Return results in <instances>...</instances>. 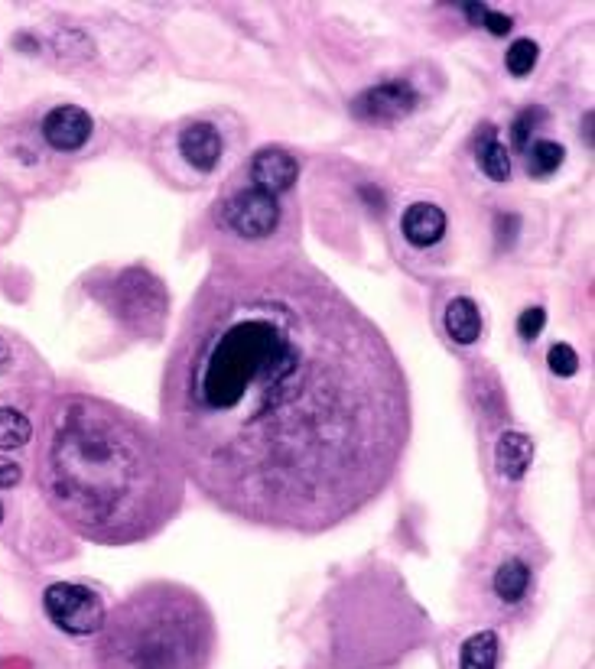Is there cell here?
Masks as SVG:
<instances>
[{
	"mask_svg": "<svg viewBox=\"0 0 595 669\" xmlns=\"http://www.w3.org/2000/svg\"><path fill=\"white\" fill-rule=\"evenodd\" d=\"M160 436L186 484L248 527L322 536L404 465V361L306 257H218L179 322Z\"/></svg>",
	"mask_w": 595,
	"mask_h": 669,
	"instance_id": "cell-1",
	"label": "cell"
},
{
	"mask_svg": "<svg viewBox=\"0 0 595 669\" xmlns=\"http://www.w3.org/2000/svg\"><path fill=\"white\" fill-rule=\"evenodd\" d=\"M40 484L56 517L98 546L147 543L186 504V475L160 426L95 393H62L49 406Z\"/></svg>",
	"mask_w": 595,
	"mask_h": 669,
	"instance_id": "cell-2",
	"label": "cell"
},
{
	"mask_svg": "<svg viewBox=\"0 0 595 669\" xmlns=\"http://www.w3.org/2000/svg\"><path fill=\"white\" fill-rule=\"evenodd\" d=\"M218 624L196 588L147 582L105 614L98 631V669H209Z\"/></svg>",
	"mask_w": 595,
	"mask_h": 669,
	"instance_id": "cell-3",
	"label": "cell"
},
{
	"mask_svg": "<svg viewBox=\"0 0 595 669\" xmlns=\"http://www.w3.org/2000/svg\"><path fill=\"white\" fill-rule=\"evenodd\" d=\"M316 657L329 669H391L430 634V618L394 569L348 575L319 605Z\"/></svg>",
	"mask_w": 595,
	"mask_h": 669,
	"instance_id": "cell-4",
	"label": "cell"
},
{
	"mask_svg": "<svg viewBox=\"0 0 595 669\" xmlns=\"http://www.w3.org/2000/svg\"><path fill=\"white\" fill-rule=\"evenodd\" d=\"M88 293L137 338H160L170 319V293L147 267H121L108 280L88 286Z\"/></svg>",
	"mask_w": 595,
	"mask_h": 669,
	"instance_id": "cell-5",
	"label": "cell"
},
{
	"mask_svg": "<svg viewBox=\"0 0 595 669\" xmlns=\"http://www.w3.org/2000/svg\"><path fill=\"white\" fill-rule=\"evenodd\" d=\"M43 608H46V618L69 637L98 634L108 614L98 592H92V588L85 585H72V582L49 585L43 595Z\"/></svg>",
	"mask_w": 595,
	"mask_h": 669,
	"instance_id": "cell-6",
	"label": "cell"
},
{
	"mask_svg": "<svg viewBox=\"0 0 595 669\" xmlns=\"http://www.w3.org/2000/svg\"><path fill=\"white\" fill-rule=\"evenodd\" d=\"M222 221L248 241L267 238V234H274L277 221H280L277 195H270L264 189H254V186L241 189V192L231 195V199L222 202Z\"/></svg>",
	"mask_w": 595,
	"mask_h": 669,
	"instance_id": "cell-7",
	"label": "cell"
},
{
	"mask_svg": "<svg viewBox=\"0 0 595 669\" xmlns=\"http://www.w3.org/2000/svg\"><path fill=\"white\" fill-rule=\"evenodd\" d=\"M417 101H420V95L413 91L410 82H384V85L361 91V95L352 101V114L358 121H368V124L404 121V117L413 114V108H417Z\"/></svg>",
	"mask_w": 595,
	"mask_h": 669,
	"instance_id": "cell-8",
	"label": "cell"
},
{
	"mask_svg": "<svg viewBox=\"0 0 595 669\" xmlns=\"http://www.w3.org/2000/svg\"><path fill=\"white\" fill-rule=\"evenodd\" d=\"M92 114L79 104H59L43 117V137L53 150L59 153H75L82 150L88 137H92Z\"/></svg>",
	"mask_w": 595,
	"mask_h": 669,
	"instance_id": "cell-9",
	"label": "cell"
},
{
	"mask_svg": "<svg viewBox=\"0 0 595 669\" xmlns=\"http://www.w3.org/2000/svg\"><path fill=\"white\" fill-rule=\"evenodd\" d=\"M530 585H534V566L517 553L501 556L495 562V569H491L488 588H491V598H495L501 608L524 605L530 595Z\"/></svg>",
	"mask_w": 595,
	"mask_h": 669,
	"instance_id": "cell-10",
	"label": "cell"
},
{
	"mask_svg": "<svg viewBox=\"0 0 595 669\" xmlns=\"http://www.w3.org/2000/svg\"><path fill=\"white\" fill-rule=\"evenodd\" d=\"M296 179H300V163H296V156L280 150V147H267L261 150L251 160V182L254 189H264L270 195H280L296 186Z\"/></svg>",
	"mask_w": 595,
	"mask_h": 669,
	"instance_id": "cell-11",
	"label": "cell"
},
{
	"mask_svg": "<svg viewBox=\"0 0 595 669\" xmlns=\"http://www.w3.org/2000/svg\"><path fill=\"white\" fill-rule=\"evenodd\" d=\"M222 134L215 130V124L209 121H196L183 127V134H179V153L186 156L189 166H196L199 173H212V169L218 166V160H222Z\"/></svg>",
	"mask_w": 595,
	"mask_h": 669,
	"instance_id": "cell-12",
	"label": "cell"
},
{
	"mask_svg": "<svg viewBox=\"0 0 595 669\" xmlns=\"http://www.w3.org/2000/svg\"><path fill=\"white\" fill-rule=\"evenodd\" d=\"M495 465L498 475L508 481H521L527 475V468L534 465V439L527 432H501L495 442Z\"/></svg>",
	"mask_w": 595,
	"mask_h": 669,
	"instance_id": "cell-13",
	"label": "cell"
},
{
	"mask_svg": "<svg viewBox=\"0 0 595 669\" xmlns=\"http://www.w3.org/2000/svg\"><path fill=\"white\" fill-rule=\"evenodd\" d=\"M400 228H404V238L413 247H433L446 234V215H443V208L439 205L417 202L404 212Z\"/></svg>",
	"mask_w": 595,
	"mask_h": 669,
	"instance_id": "cell-14",
	"label": "cell"
},
{
	"mask_svg": "<svg viewBox=\"0 0 595 669\" xmlns=\"http://www.w3.org/2000/svg\"><path fill=\"white\" fill-rule=\"evenodd\" d=\"M446 332L452 341H459V345H472V341H478V335H482V312H478V306L472 303L469 296H459L452 299V303L446 306Z\"/></svg>",
	"mask_w": 595,
	"mask_h": 669,
	"instance_id": "cell-15",
	"label": "cell"
},
{
	"mask_svg": "<svg viewBox=\"0 0 595 669\" xmlns=\"http://www.w3.org/2000/svg\"><path fill=\"white\" fill-rule=\"evenodd\" d=\"M478 166H482V173L495 182L511 179V153L504 143H498L495 127L491 124H485L482 137H478Z\"/></svg>",
	"mask_w": 595,
	"mask_h": 669,
	"instance_id": "cell-16",
	"label": "cell"
},
{
	"mask_svg": "<svg viewBox=\"0 0 595 669\" xmlns=\"http://www.w3.org/2000/svg\"><path fill=\"white\" fill-rule=\"evenodd\" d=\"M498 647L501 640L495 631H478L462 644L459 669H498Z\"/></svg>",
	"mask_w": 595,
	"mask_h": 669,
	"instance_id": "cell-17",
	"label": "cell"
},
{
	"mask_svg": "<svg viewBox=\"0 0 595 669\" xmlns=\"http://www.w3.org/2000/svg\"><path fill=\"white\" fill-rule=\"evenodd\" d=\"M33 439L30 416L17 406H0V452H17Z\"/></svg>",
	"mask_w": 595,
	"mask_h": 669,
	"instance_id": "cell-18",
	"label": "cell"
},
{
	"mask_svg": "<svg viewBox=\"0 0 595 669\" xmlns=\"http://www.w3.org/2000/svg\"><path fill=\"white\" fill-rule=\"evenodd\" d=\"M563 160H566V150L560 147V143L537 140L534 147L527 150V173L534 179H547L563 166Z\"/></svg>",
	"mask_w": 595,
	"mask_h": 669,
	"instance_id": "cell-19",
	"label": "cell"
},
{
	"mask_svg": "<svg viewBox=\"0 0 595 669\" xmlns=\"http://www.w3.org/2000/svg\"><path fill=\"white\" fill-rule=\"evenodd\" d=\"M537 59H540V49H537L534 39H514L511 49H508V56H504V65H508L511 75L524 78L527 72H534Z\"/></svg>",
	"mask_w": 595,
	"mask_h": 669,
	"instance_id": "cell-20",
	"label": "cell"
},
{
	"mask_svg": "<svg viewBox=\"0 0 595 669\" xmlns=\"http://www.w3.org/2000/svg\"><path fill=\"white\" fill-rule=\"evenodd\" d=\"M547 364H550V371H553L556 377H573V374L579 371V354L560 341V345H553V348H550Z\"/></svg>",
	"mask_w": 595,
	"mask_h": 669,
	"instance_id": "cell-21",
	"label": "cell"
},
{
	"mask_svg": "<svg viewBox=\"0 0 595 669\" xmlns=\"http://www.w3.org/2000/svg\"><path fill=\"white\" fill-rule=\"evenodd\" d=\"M537 121H543V108H527V111L517 114V121H514V127H511V143H514V150H524V147H527V140H530V134H534Z\"/></svg>",
	"mask_w": 595,
	"mask_h": 669,
	"instance_id": "cell-22",
	"label": "cell"
},
{
	"mask_svg": "<svg viewBox=\"0 0 595 669\" xmlns=\"http://www.w3.org/2000/svg\"><path fill=\"white\" fill-rule=\"evenodd\" d=\"M543 325H547V312H543L540 306H530V309L521 312V319H517V335H521L524 341H534L543 332Z\"/></svg>",
	"mask_w": 595,
	"mask_h": 669,
	"instance_id": "cell-23",
	"label": "cell"
},
{
	"mask_svg": "<svg viewBox=\"0 0 595 669\" xmlns=\"http://www.w3.org/2000/svg\"><path fill=\"white\" fill-rule=\"evenodd\" d=\"M23 481V468L20 462H14V458H0V488H17V484Z\"/></svg>",
	"mask_w": 595,
	"mask_h": 669,
	"instance_id": "cell-24",
	"label": "cell"
},
{
	"mask_svg": "<svg viewBox=\"0 0 595 669\" xmlns=\"http://www.w3.org/2000/svg\"><path fill=\"white\" fill-rule=\"evenodd\" d=\"M482 26H488V30L495 33V36H504V33L511 30L514 23H511V17H504V13H495V10L488 7V10H485V20H482Z\"/></svg>",
	"mask_w": 595,
	"mask_h": 669,
	"instance_id": "cell-25",
	"label": "cell"
},
{
	"mask_svg": "<svg viewBox=\"0 0 595 669\" xmlns=\"http://www.w3.org/2000/svg\"><path fill=\"white\" fill-rule=\"evenodd\" d=\"M10 367H14V351H10L7 338H0V374L10 371Z\"/></svg>",
	"mask_w": 595,
	"mask_h": 669,
	"instance_id": "cell-26",
	"label": "cell"
},
{
	"mask_svg": "<svg viewBox=\"0 0 595 669\" xmlns=\"http://www.w3.org/2000/svg\"><path fill=\"white\" fill-rule=\"evenodd\" d=\"M485 10H488V7H478V4H465V7H462V13H469V17H472L475 23H482V20H485Z\"/></svg>",
	"mask_w": 595,
	"mask_h": 669,
	"instance_id": "cell-27",
	"label": "cell"
},
{
	"mask_svg": "<svg viewBox=\"0 0 595 669\" xmlns=\"http://www.w3.org/2000/svg\"><path fill=\"white\" fill-rule=\"evenodd\" d=\"M0 523H4V504H0Z\"/></svg>",
	"mask_w": 595,
	"mask_h": 669,
	"instance_id": "cell-28",
	"label": "cell"
}]
</instances>
